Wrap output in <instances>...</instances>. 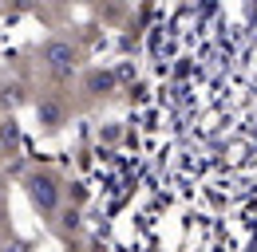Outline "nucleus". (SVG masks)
<instances>
[{"mask_svg":"<svg viewBox=\"0 0 257 252\" xmlns=\"http://www.w3.org/2000/svg\"><path fill=\"white\" fill-rule=\"evenodd\" d=\"M44 60L52 63V67H60V71H64V67H71L75 56H71V48H67V44H48V48H44Z\"/></svg>","mask_w":257,"mask_h":252,"instance_id":"nucleus-1","label":"nucleus"},{"mask_svg":"<svg viewBox=\"0 0 257 252\" xmlns=\"http://www.w3.org/2000/svg\"><path fill=\"white\" fill-rule=\"evenodd\" d=\"M32 197H36L40 209H52V205H56V189H52V182H48V178H36V182H32Z\"/></svg>","mask_w":257,"mask_h":252,"instance_id":"nucleus-2","label":"nucleus"},{"mask_svg":"<svg viewBox=\"0 0 257 252\" xmlns=\"http://www.w3.org/2000/svg\"><path fill=\"white\" fill-rule=\"evenodd\" d=\"M40 118H44L48 126H56L60 122V106H56V102H44V106H40Z\"/></svg>","mask_w":257,"mask_h":252,"instance_id":"nucleus-3","label":"nucleus"}]
</instances>
